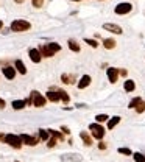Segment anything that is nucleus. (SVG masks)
<instances>
[{"label":"nucleus","instance_id":"f8f14e48","mask_svg":"<svg viewBox=\"0 0 145 162\" xmlns=\"http://www.w3.org/2000/svg\"><path fill=\"white\" fill-rule=\"evenodd\" d=\"M108 78H109V81H111V83H115V81H117V78H119V70H117V69H114V67L108 69Z\"/></svg>","mask_w":145,"mask_h":162},{"label":"nucleus","instance_id":"2f4dec72","mask_svg":"<svg viewBox=\"0 0 145 162\" xmlns=\"http://www.w3.org/2000/svg\"><path fill=\"white\" fill-rule=\"evenodd\" d=\"M42 2H44V0H33V6L39 8V6H42Z\"/></svg>","mask_w":145,"mask_h":162},{"label":"nucleus","instance_id":"9b49d317","mask_svg":"<svg viewBox=\"0 0 145 162\" xmlns=\"http://www.w3.org/2000/svg\"><path fill=\"white\" fill-rule=\"evenodd\" d=\"M2 72H3V75H5V78H8V79H13L14 76H16V69H13V67H3L2 69Z\"/></svg>","mask_w":145,"mask_h":162},{"label":"nucleus","instance_id":"2eb2a0df","mask_svg":"<svg viewBox=\"0 0 145 162\" xmlns=\"http://www.w3.org/2000/svg\"><path fill=\"white\" fill-rule=\"evenodd\" d=\"M61 79H62V83H66V84H74L75 83V76L74 75H67V73H62Z\"/></svg>","mask_w":145,"mask_h":162},{"label":"nucleus","instance_id":"4468645a","mask_svg":"<svg viewBox=\"0 0 145 162\" xmlns=\"http://www.w3.org/2000/svg\"><path fill=\"white\" fill-rule=\"evenodd\" d=\"M90 84V76L89 75H84L83 78L80 79V83H78V89H84Z\"/></svg>","mask_w":145,"mask_h":162},{"label":"nucleus","instance_id":"4c0bfd02","mask_svg":"<svg viewBox=\"0 0 145 162\" xmlns=\"http://www.w3.org/2000/svg\"><path fill=\"white\" fill-rule=\"evenodd\" d=\"M72 2H78V0H72Z\"/></svg>","mask_w":145,"mask_h":162},{"label":"nucleus","instance_id":"bb28decb","mask_svg":"<svg viewBox=\"0 0 145 162\" xmlns=\"http://www.w3.org/2000/svg\"><path fill=\"white\" fill-rule=\"evenodd\" d=\"M136 111H137L139 114H140V112H143V111H145V103H143V101H140L137 106H136Z\"/></svg>","mask_w":145,"mask_h":162},{"label":"nucleus","instance_id":"7c9ffc66","mask_svg":"<svg viewBox=\"0 0 145 162\" xmlns=\"http://www.w3.org/2000/svg\"><path fill=\"white\" fill-rule=\"evenodd\" d=\"M119 153H120V154L130 156V154H131V150H130V148H119Z\"/></svg>","mask_w":145,"mask_h":162},{"label":"nucleus","instance_id":"a878e982","mask_svg":"<svg viewBox=\"0 0 145 162\" xmlns=\"http://www.w3.org/2000/svg\"><path fill=\"white\" fill-rule=\"evenodd\" d=\"M55 145H56V137L53 136V137H50V139L47 140V147H49V148H53Z\"/></svg>","mask_w":145,"mask_h":162},{"label":"nucleus","instance_id":"aec40b11","mask_svg":"<svg viewBox=\"0 0 145 162\" xmlns=\"http://www.w3.org/2000/svg\"><path fill=\"white\" fill-rule=\"evenodd\" d=\"M103 45H105V48L111 50V48L115 47V41H114V39H105V41H103Z\"/></svg>","mask_w":145,"mask_h":162},{"label":"nucleus","instance_id":"c9c22d12","mask_svg":"<svg viewBox=\"0 0 145 162\" xmlns=\"http://www.w3.org/2000/svg\"><path fill=\"white\" fill-rule=\"evenodd\" d=\"M16 2H17V3H22V2H24V0H16Z\"/></svg>","mask_w":145,"mask_h":162},{"label":"nucleus","instance_id":"393cba45","mask_svg":"<svg viewBox=\"0 0 145 162\" xmlns=\"http://www.w3.org/2000/svg\"><path fill=\"white\" fill-rule=\"evenodd\" d=\"M108 119H109V117H108L106 114H98V115L95 117V120H97L98 123H102V122H106Z\"/></svg>","mask_w":145,"mask_h":162},{"label":"nucleus","instance_id":"dca6fc26","mask_svg":"<svg viewBox=\"0 0 145 162\" xmlns=\"http://www.w3.org/2000/svg\"><path fill=\"white\" fill-rule=\"evenodd\" d=\"M123 87H125V91H126V92H133L134 89H136V84H134V81H133V79H126V81H125V84H123Z\"/></svg>","mask_w":145,"mask_h":162},{"label":"nucleus","instance_id":"f3484780","mask_svg":"<svg viewBox=\"0 0 145 162\" xmlns=\"http://www.w3.org/2000/svg\"><path fill=\"white\" fill-rule=\"evenodd\" d=\"M14 66H16V69H17V72H19V73H22V75H25V73H27V67L24 66V62H22L20 59H17Z\"/></svg>","mask_w":145,"mask_h":162},{"label":"nucleus","instance_id":"39448f33","mask_svg":"<svg viewBox=\"0 0 145 162\" xmlns=\"http://www.w3.org/2000/svg\"><path fill=\"white\" fill-rule=\"evenodd\" d=\"M89 129L92 131V136L95 137V139H103V136H105V128L102 126V125H98V123H92L89 126Z\"/></svg>","mask_w":145,"mask_h":162},{"label":"nucleus","instance_id":"5701e85b","mask_svg":"<svg viewBox=\"0 0 145 162\" xmlns=\"http://www.w3.org/2000/svg\"><path fill=\"white\" fill-rule=\"evenodd\" d=\"M49 132H50V136H55V137L59 139V140H64V136H62L61 132H58L56 129H49Z\"/></svg>","mask_w":145,"mask_h":162},{"label":"nucleus","instance_id":"4be33fe9","mask_svg":"<svg viewBox=\"0 0 145 162\" xmlns=\"http://www.w3.org/2000/svg\"><path fill=\"white\" fill-rule=\"evenodd\" d=\"M69 48H70L72 51H80V45H78V44H77L74 39L69 41Z\"/></svg>","mask_w":145,"mask_h":162},{"label":"nucleus","instance_id":"412c9836","mask_svg":"<svg viewBox=\"0 0 145 162\" xmlns=\"http://www.w3.org/2000/svg\"><path fill=\"white\" fill-rule=\"evenodd\" d=\"M39 139L41 140H49L50 139V132L45 129H39Z\"/></svg>","mask_w":145,"mask_h":162},{"label":"nucleus","instance_id":"f03ea898","mask_svg":"<svg viewBox=\"0 0 145 162\" xmlns=\"http://www.w3.org/2000/svg\"><path fill=\"white\" fill-rule=\"evenodd\" d=\"M33 101V104L36 106V107H42L44 104H45V101H47V97H42L39 92H31V98L30 100H27V104L28 103H31Z\"/></svg>","mask_w":145,"mask_h":162},{"label":"nucleus","instance_id":"6e6552de","mask_svg":"<svg viewBox=\"0 0 145 162\" xmlns=\"http://www.w3.org/2000/svg\"><path fill=\"white\" fill-rule=\"evenodd\" d=\"M28 55H30V59H31L33 62H39V61L42 59V53H41V50H38V48H31Z\"/></svg>","mask_w":145,"mask_h":162},{"label":"nucleus","instance_id":"f704fd0d","mask_svg":"<svg viewBox=\"0 0 145 162\" xmlns=\"http://www.w3.org/2000/svg\"><path fill=\"white\" fill-rule=\"evenodd\" d=\"M0 107H5V100H2V98H0Z\"/></svg>","mask_w":145,"mask_h":162},{"label":"nucleus","instance_id":"0eeeda50","mask_svg":"<svg viewBox=\"0 0 145 162\" xmlns=\"http://www.w3.org/2000/svg\"><path fill=\"white\" fill-rule=\"evenodd\" d=\"M20 139H22V143H25V145H28V147H34L36 143L39 142V137L36 139L33 136H28V134H20Z\"/></svg>","mask_w":145,"mask_h":162},{"label":"nucleus","instance_id":"9d476101","mask_svg":"<svg viewBox=\"0 0 145 162\" xmlns=\"http://www.w3.org/2000/svg\"><path fill=\"white\" fill-rule=\"evenodd\" d=\"M45 97H47V100H50V101H53V103H55V101H59V100H61L59 91H58V92H56V91H49V92H47V95H45Z\"/></svg>","mask_w":145,"mask_h":162},{"label":"nucleus","instance_id":"473e14b6","mask_svg":"<svg viewBox=\"0 0 145 162\" xmlns=\"http://www.w3.org/2000/svg\"><path fill=\"white\" fill-rule=\"evenodd\" d=\"M61 131H64V134H69V132H70L67 126H62V128H61Z\"/></svg>","mask_w":145,"mask_h":162},{"label":"nucleus","instance_id":"423d86ee","mask_svg":"<svg viewBox=\"0 0 145 162\" xmlns=\"http://www.w3.org/2000/svg\"><path fill=\"white\" fill-rule=\"evenodd\" d=\"M133 10V5L131 3H119L115 6V14H128Z\"/></svg>","mask_w":145,"mask_h":162},{"label":"nucleus","instance_id":"1a4fd4ad","mask_svg":"<svg viewBox=\"0 0 145 162\" xmlns=\"http://www.w3.org/2000/svg\"><path fill=\"white\" fill-rule=\"evenodd\" d=\"M103 28L108 30V31H111V33H115V34H122V28L119 25H115V23H105Z\"/></svg>","mask_w":145,"mask_h":162},{"label":"nucleus","instance_id":"c756f323","mask_svg":"<svg viewBox=\"0 0 145 162\" xmlns=\"http://www.w3.org/2000/svg\"><path fill=\"white\" fill-rule=\"evenodd\" d=\"M140 101H142V100H140L139 97H137V98H134V100H131V103H130V107H136V106H137Z\"/></svg>","mask_w":145,"mask_h":162},{"label":"nucleus","instance_id":"cd10ccee","mask_svg":"<svg viewBox=\"0 0 145 162\" xmlns=\"http://www.w3.org/2000/svg\"><path fill=\"white\" fill-rule=\"evenodd\" d=\"M59 95H61V100L64 101V103H67V101H69V95H67L64 91H59Z\"/></svg>","mask_w":145,"mask_h":162},{"label":"nucleus","instance_id":"b1692460","mask_svg":"<svg viewBox=\"0 0 145 162\" xmlns=\"http://www.w3.org/2000/svg\"><path fill=\"white\" fill-rule=\"evenodd\" d=\"M133 157H134V160H136V162H145V156H143V154H140V153H134Z\"/></svg>","mask_w":145,"mask_h":162},{"label":"nucleus","instance_id":"a211bd4d","mask_svg":"<svg viewBox=\"0 0 145 162\" xmlns=\"http://www.w3.org/2000/svg\"><path fill=\"white\" fill-rule=\"evenodd\" d=\"M119 122H120V117H112V119L111 120H108V128H109V129H112V128H115L117 126V125H119Z\"/></svg>","mask_w":145,"mask_h":162},{"label":"nucleus","instance_id":"c85d7f7f","mask_svg":"<svg viewBox=\"0 0 145 162\" xmlns=\"http://www.w3.org/2000/svg\"><path fill=\"white\" fill-rule=\"evenodd\" d=\"M84 41H86V44H89L90 47H94V48H95V47H98V44H97V41H94V39H87V38H86Z\"/></svg>","mask_w":145,"mask_h":162},{"label":"nucleus","instance_id":"6ab92c4d","mask_svg":"<svg viewBox=\"0 0 145 162\" xmlns=\"http://www.w3.org/2000/svg\"><path fill=\"white\" fill-rule=\"evenodd\" d=\"M11 106L14 107V109L19 111V109H22V107H25V106H27V101H25V100H16V101H13V104H11Z\"/></svg>","mask_w":145,"mask_h":162},{"label":"nucleus","instance_id":"7ed1b4c3","mask_svg":"<svg viewBox=\"0 0 145 162\" xmlns=\"http://www.w3.org/2000/svg\"><path fill=\"white\" fill-rule=\"evenodd\" d=\"M5 142L10 147L17 148V150L22 147V139H20V136H16V134H6V136H5Z\"/></svg>","mask_w":145,"mask_h":162},{"label":"nucleus","instance_id":"ddd939ff","mask_svg":"<svg viewBox=\"0 0 145 162\" xmlns=\"http://www.w3.org/2000/svg\"><path fill=\"white\" fill-rule=\"evenodd\" d=\"M80 137L83 139V142H84L86 147H90V145H92V139H90V136H89L86 131H81V132H80Z\"/></svg>","mask_w":145,"mask_h":162},{"label":"nucleus","instance_id":"58836bf2","mask_svg":"<svg viewBox=\"0 0 145 162\" xmlns=\"http://www.w3.org/2000/svg\"><path fill=\"white\" fill-rule=\"evenodd\" d=\"M14 162H19V160H14Z\"/></svg>","mask_w":145,"mask_h":162},{"label":"nucleus","instance_id":"e433bc0d","mask_svg":"<svg viewBox=\"0 0 145 162\" xmlns=\"http://www.w3.org/2000/svg\"><path fill=\"white\" fill-rule=\"evenodd\" d=\"M2 26H3V22H2V20H0V28H2Z\"/></svg>","mask_w":145,"mask_h":162},{"label":"nucleus","instance_id":"72a5a7b5","mask_svg":"<svg viewBox=\"0 0 145 162\" xmlns=\"http://www.w3.org/2000/svg\"><path fill=\"white\" fill-rule=\"evenodd\" d=\"M98 148H100V150H105V148H106V143H103V142H102L100 145H98Z\"/></svg>","mask_w":145,"mask_h":162},{"label":"nucleus","instance_id":"f257e3e1","mask_svg":"<svg viewBox=\"0 0 145 162\" xmlns=\"http://www.w3.org/2000/svg\"><path fill=\"white\" fill-rule=\"evenodd\" d=\"M39 50H41V53H42V56H45V58H52L56 51L61 50V45H59V44H56V42L44 44V45H41Z\"/></svg>","mask_w":145,"mask_h":162},{"label":"nucleus","instance_id":"20e7f679","mask_svg":"<svg viewBox=\"0 0 145 162\" xmlns=\"http://www.w3.org/2000/svg\"><path fill=\"white\" fill-rule=\"evenodd\" d=\"M30 22L27 20H14L11 23V31H16V33H22V31H27L30 30Z\"/></svg>","mask_w":145,"mask_h":162}]
</instances>
